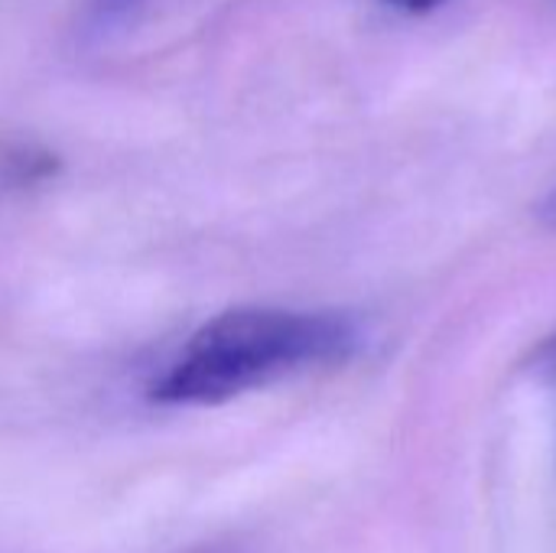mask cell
Here are the masks:
<instances>
[{
	"mask_svg": "<svg viewBox=\"0 0 556 553\" xmlns=\"http://www.w3.org/2000/svg\"><path fill=\"white\" fill-rule=\"evenodd\" d=\"M362 345V329L345 313L238 306L225 310L186 342L179 359L150 385V401L166 407H215L287 375L339 365Z\"/></svg>",
	"mask_w": 556,
	"mask_h": 553,
	"instance_id": "6da1fadb",
	"label": "cell"
},
{
	"mask_svg": "<svg viewBox=\"0 0 556 553\" xmlns=\"http://www.w3.org/2000/svg\"><path fill=\"white\" fill-rule=\"evenodd\" d=\"M391 3L401 7V10H410V13H427V10L440 7L443 0H391Z\"/></svg>",
	"mask_w": 556,
	"mask_h": 553,
	"instance_id": "7a4b0ae2",
	"label": "cell"
},
{
	"mask_svg": "<svg viewBox=\"0 0 556 553\" xmlns=\"http://www.w3.org/2000/svg\"><path fill=\"white\" fill-rule=\"evenodd\" d=\"M541 218L551 225V228H556V189L544 199V205H541Z\"/></svg>",
	"mask_w": 556,
	"mask_h": 553,
	"instance_id": "3957f363",
	"label": "cell"
}]
</instances>
